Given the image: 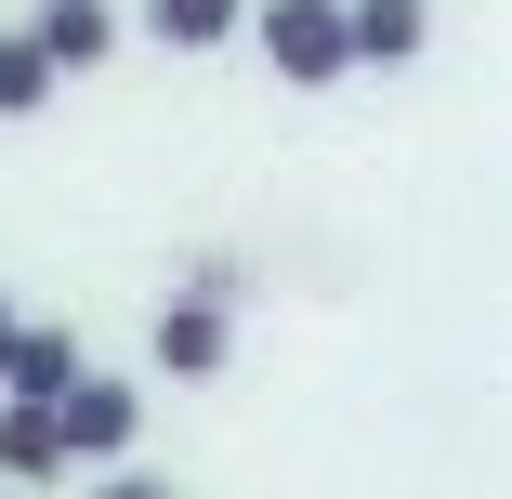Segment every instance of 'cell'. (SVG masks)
<instances>
[{"label": "cell", "instance_id": "obj_1", "mask_svg": "<svg viewBox=\"0 0 512 499\" xmlns=\"http://www.w3.org/2000/svg\"><path fill=\"white\" fill-rule=\"evenodd\" d=\"M250 40H263V66H276L289 92H329V79H355L342 0H263V14H250Z\"/></svg>", "mask_w": 512, "mask_h": 499}, {"label": "cell", "instance_id": "obj_2", "mask_svg": "<svg viewBox=\"0 0 512 499\" xmlns=\"http://www.w3.org/2000/svg\"><path fill=\"white\" fill-rule=\"evenodd\" d=\"M53 421H66V460H119V447L145 434V394L106 381V368H79V381L53 394Z\"/></svg>", "mask_w": 512, "mask_h": 499}, {"label": "cell", "instance_id": "obj_3", "mask_svg": "<svg viewBox=\"0 0 512 499\" xmlns=\"http://www.w3.org/2000/svg\"><path fill=\"white\" fill-rule=\"evenodd\" d=\"M237 355V303H211V289H171V303H158V368L171 381H211Z\"/></svg>", "mask_w": 512, "mask_h": 499}, {"label": "cell", "instance_id": "obj_4", "mask_svg": "<svg viewBox=\"0 0 512 499\" xmlns=\"http://www.w3.org/2000/svg\"><path fill=\"white\" fill-rule=\"evenodd\" d=\"M66 381H79V329H27V316H14V342H0V394H27V408H53Z\"/></svg>", "mask_w": 512, "mask_h": 499}, {"label": "cell", "instance_id": "obj_5", "mask_svg": "<svg viewBox=\"0 0 512 499\" xmlns=\"http://www.w3.org/2000/svg\"><path fill=\"white\" fill-rule=\"evenodd\" d=\"M27 27H40V53H53L66 79H92V66L119 53V14H106V0H40Z\"/></svg>", "mask_w": 512, "mask_h": 499}, {"label": "cell", "instance_id": "obj_6", "mask_svg": "<svg viewBox=\"0 0 512 499\" xmlns=\"http://www.w3.org/2000/svg\"><path fill=\"white\" fill-rule=\"evenodd\" d=\"M342 40H355V66H407L434 40V14L421 0H342Z\"/></svg>", "mask_w": 512, "mask_h": 499}, {"label": "cell", "instance_id": "obj_7", "mask_svg": "<svg viewBox=\"0 0 512 499\" xmlns=\"http://www.w3.org/2000/svg\"><path fill=\"white\" fill-rule=\"evenodd\" d=\"M0 473H14V486H53L66 473V421L27 408V394H0Z\"/></svg>", "mask_w": 512, "mask_h": 499}, {"label": "cell", "instance_id": "obj_8", "mask_svg": "<svg viewBox=\"0 0 512 499\" xmlns=\"http://www.w3.org/2000/svg\"><path fill=\"white\" fill-rule=\"evenodd\" d=\"M250 27V0H145V40L158 53H211V40H237Z\"/></svg>", "mask_w": 512, "mask_h": 499}, {"label": "cell", "instance_id": "obj_9", "mask_svg": "<svg viewBox=\"0 0 512 499\" xmlns=\"http://www.w3.org/2000/svg\"><path fill=\"white\" fill-rule=\"evenodd\" d=\"M53 92H66V66L40 53V27H0V119H40Z\"/></svg>", "mask_w": 512, "mask_h": 499}, {"label": "cell", "instance_id": "obj_10", "mask_svg": "<svg viewBox=\"0 0 512 499\" xmlns=\"http://www.w3.org/2000/svg\"><path fill=\"white\" fill-rule=\"evenodd\" d=\"M92 499H171L158 473H106V486H92Z\"/></svg>", "mask_w": 512, "mask_h": 499}, {"label": "cell", "instance_id": "obj_11", "mask_svg": "<svg viewBox=\"0 0 512 499\" xmlns=\"http://www.w3.org/2000/svg\"><path fill=\"white\" fill-rule=\"evenodd\" d=\"M0 342H14V303H0Z\"/></svg>", "mask_w": 512, "mask_h": 499}]
</instances>
